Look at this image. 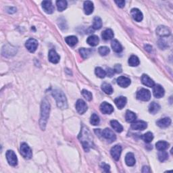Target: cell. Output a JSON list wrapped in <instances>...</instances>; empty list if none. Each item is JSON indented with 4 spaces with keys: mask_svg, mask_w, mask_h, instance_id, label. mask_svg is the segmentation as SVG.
I'll use <instances>...</instances> for the list:
<instances>
[{
    "mask_svg": "<svg viewBox=\"0 0 173 173\" xmlns=\"http://www.w3.org/2000/svg\"><path fill=\"white\" fill-rule=\"evenodd\" d=\"M48 58H49L50 62L53 64H57L59 62L60 57L54 50H51L48 55Z\"/></svg>",
    "mask_w": 173,
    "mask_h": 173,
    "instance_id": "cell-17",
    "label": "cell"
},
{
    "mask_svg": "<svg viewBox=\"0 0 173 173\" xmlns=\"http://www.w3.org/2000/svg\"><path fill=\"white\" fill-rule=\"evenodd\" d=\"M65 41L67 42L69 46L73 47L75 45H77V43H78V39L75 36H68L65 38Z\"/></svg>",
    "mask_w": 173,
    "mask_h": 173,
    "instance_id": "cell-30",
    "label": "cell"
},
{
    "mask_svg": "<svg viewBox=\"0 0 173 173\" xmlns=\"http://www.w3.org/2000/svg\"><path fill=\"white\" fill-rule=\"evenodd\" d=\"M52 95L56 101L57 106L60 109H66L68 108V104L67 98L62 91L55 89L52 91Z\"/></svg>",
    "mask_w": 173,
    "mask_h": 173,
    "instance_id": "cell-3",
    "label": "cell"
},
{
    "mask_svg": "<svg viewBox=\"0 0 173 173\" xmlns=\"http://www.w3.org/2000/svg\"><path fill=\"white\" fill-rule=\"evenodd\" d=\"M101 37H102L103 39L105 41L110 40L114 37V33L112 31V30L108 29L104 30L101 34Z\"/></svg>",
    "mask_w": 173,
    "mask_h": 173,
    "instance_id": "cell-26",
    "label": "cell"
},
{
    "mask_svg": "<svg viewBox=\"0 0 173 173\" xmlns=\"http://www.w3.org/2000/svg\"><path fill=\"white\" fill-rule=\"evenodd\" d=\"M111 46L114 52L116 53H121L123 51V47L118 40H113L111 43Z\"/></svg>",
    "mask_w": 173,
    "mask_h": 173,
    "instance_id": "cell-25",
    "label": "cell"
},
{
    "mask_svg": "<svg viewBox=\"0 0 173 173\" xmlns=\"http://www.w3.org/2000/svg\"><path fill=\"white\" fill-rule=\"evenodd\" d=\"M25 45H26L27 50L30 53H34L37 50V48L38 47V41L36 39L31 38V39H29L27 41Z\"/></svg>",
    "mask_w": 173,
    "mask_h": 173,
    "instance_id": "cell-8",
    "label": "cell"
},
{
    "mask_svg": "<svg viewBox=\"0 0 173 173\" xmlns=\"http://www.w3.org/2000/svg\"><path fill=\"white\" fill-rule=\"evenodd\" d=\"M7 12H8V13H11V14H13V13H14L16 11V9L15 8V7H7Z\"/></svg>",
    "mask_w": 173,
    "mask_h": 173,
    "instance_id": "cell-48",
    "label": "cell"
},
{
    "mask_svg": "<svg viewBox=\"0 0 173 173\" xmlns=\"http://www.w3.org/2000/svg\"><path fill=\"white\" fill-rule=\"evenodd\" d=\"M81 93H82L83 96L87 101H91V100H92V93H91L90 91H89L86 89H83L82 91H81Z\"/></svg>",
    "mask_w": 173,
    "mask_h": 173,
    "instance_id": "cell-42",
    "label": "cell"
},
{
    "mask_svg": "<svg viewBox=\"0 0 173 173\" xmlns=\"http://www.w3.org/2000/svg\"><path fill=\"white\" fill-rule=\"evenodd\" d=\"M122 152V147L119 145H116L114 146L111 149L110 153L112 156L113 157V158L116 160V161H118V160L120 159L121 155Z\"/></svg>",
    "mask_w": 173,
    "mask_h": 173,
    "instance_id": "cell-9",
    "label": "cell"
},
{
    "mask_svg": "<svg viewBox=\"0 0 173 173\" xmlns=\"http://www.w3.org/2000/svg\"><path fill=\"white\" fill-rule=\"evenodd\" d=\"M115 3L117 4L119 7H123L125 6V1H123V0H120V1H115Z\"/></svg>",
    "mask_w": 173,
    "mask_h": 173,
    "instance_id": "cell-45",
    "label": "cell"
},
{
    "mask_svg": "<svg viewBox=\"0 0 173 173\" xmlns=\"http://www.w3.org/2000/svg\"><path fill=\"white\" fill-rule=\"evenodd\" d=\"M131 129L136 131H143L147 127V124L146 122L139 121L137 122H133L131 124Z\"/></svg>",
    "mask_w": 173,
    "mask_h": 173,
    "instance_id": "cell-10",
    "label": "cell"
},
{
    "mask_svg": "<svg viewBox=\"0 0 173 173\" xmlns=\"http://www.w3.org/2000/svg\"><path fill=\"white\" fill-rule=\"evenodd\" d=\"M102 27V20L100 17L95 16L93 19L92 28L95 30L100 29Z\"/></svg>",
    "mask_w": 173,
    "mask_h": 173,
    "instance_id": "cell-29",
    "label": "cell"
},
{
    "mask_svg": "<svg viewBox=\"0 0 173 173\" xmlns=\"http://www.w3.org/2000/svg\"><path fill=\"white\" fill-rule=\"evenodd\" d=\"M117 83L118 85L123 88H126L131 85V81L130 78L125 77H120L117 78Z\"/></svg>",
    "mask_w": 173,
    "mask_h": 173,
    "instance_id": "cell-16",
    "label": "cell"
},
{
    "mask_svg": "<svg viewBox=\"0 0 173 173\" xmlns=\"http://www.w3.org/2000/svg\"><path fill=\"white\" fill-rule=\"evenodd\" d=\"M141 82L144 85L149 87H153L154 86L155 83L154 81L150 78L148 75H143L141 77Z\"/></svg>",
    "mask_w": 173,
    "mask_h": 173,
    "instance_id": "cell-20",
    "label": "cell"
},
{
    "mask_svg": "<svg viewBox=\"0 0 173 173\" xmlns=\"http://www.w3.org/2000/svg\"><path fill=\"white\" fill-rule=\"evenodd\" d=\"M95 73L96 76L99 78H104L106 76V72L104 70H103L102 68L100 67H97L95 68Z\"/></svg>",
    "mask_w": 173,
    "mask_h": 173,
    "instance_id": "cell-39",
    "label": "cell"
},
{
    "mask_svg": "<svg viewBox=\"0 0 173 173\" xmlns=\"http://www.w3.org/2000/svg\"><path fill=\"white\" fill-rule=\"evenodd\" d=\"M141 138L143 139V141L145 142H146V143H150L154 139L153 133H151V132H147V133L144 134L141 137Z\"/></svg>",
    "mask_w": 173,
    "mask_h": 173,
    "instance_id": "cell-37",
    "label": "cell"
},
{
    "mask_svg": "<svg viewBox=\"0 0 173 173\" xmlns=\"http://www.w3.org/2000/svg\"><path fill=\"white\" fill-rule=\"evenodd\" d=\"M157 156H158V159L160 161L162 162L166 161L169 158V154L164 150H163V151H160L159 153L157 154Z\"/></svg>",
    "mask_w": 173,
    "mask_h": 173,
    "instance_id": "cell-38",
    "label": "cell"
},
{
    "mask_svg": "<svg viewBox=\"0 0 173 173\" xmlns=\"http://www.w3.org/2000/svg\"><path fill=\"white\" fill-rule=\"evenodd\" d=\"M114 103L116 105V106L118 107V109H123L124 106H126V98L124 96H121L115 99L114 100Z\"/></svg>",
    "mask_w": 173,
    "mask_h": 173,
    "instance_id": "cell-21",
    "label": "cell"
},
{
    "mask_svg": "<svg viewBox=\"0 0 173 173\" xmlns=\"http://www.w3.org/2000/svg\"><path fill=\"white\" fill-rule=\"evenodd\" d=\"M78 139L82 143L83 148L86 152H89L94 146L93 138L89 130L85 125H83L81 133L78 135Z\"/></svg>",
    "mask_w": 173,
    "mask_h": 173,
    "instance_id": "cell-1",
    "label": "cell"
},
{
    "mask_svg": "<svg viewBox=\"0 0 173 173\" xmlns=\"http://www.w3.org/2000/svg\"><path fill=\"white\" fill-rule=\"evenodd\" d=\"M103 169L104 171L106 172H110V166H109L108 164H104L103 165Z\"/></svg>",
    "mask_w": 173,
    "mask_h": 173,
    "instance_id": "cell-47",
    "label": "cell"
},
{
    "mask_svg": "<svg viewBox=\"0 0 173 173\" xmlns=\"http://www.w3.org/2000/svg\"><path fill=\"white\" fill-rule=\"evenodd\" d=\"M170 124H171V119L168 118V117L162 118L157 121V125L160 126V128H167L168 126L170 125Z\"/></svg>",
    "mask_w": 173,
    "mask_h": 173,
    "instance_id": "cell-22",
    "label": "cell"
},
{
    "mask_svg": "<svg viewBox=\"0 0 173 173\" xmlns=\"http://www.w3.org/2000/svg\"><path fill=\"white\" fill-rule=\"evenodd\" d=\"M20 154L25 159H30L33 156V152L30 147L27 143H23L20 146Z\"/></svg>",
    "mask_w": 173,
    "mask_h": 173,
    "instance_id": "cell-5",
    "label": "cell"
},
{
    "mask_svg": "<svg viewBox=\"0 0 173 173\" xmlns=\"http://www.w3.org/2000/svg\"><path fill=\"white\" fill-rule=\"evenodd\" d=\"M67 1L64 0H60V1H56V6L59 12L64 11L67 7Z\"/></svg>",
    "mask_w": 173,
    "mask_h": 173,
    "instance_id": "cell-35",
    "label": "cell"
},
{
    "mask_svg": "<svg viewBox=\"0 0 173 173\" xmlns=\"http://www.w3.org/2000/svg\"><path fill=\"white\" fill-rule=\"evenodd\" d=\"M126 121L128 122V123H133L136 120L137 118V116L136 114H135L133 112L130 111V110H127L126 112Z\"/></svg>",
    "mask_w": 173,
    "mask_h": 173,
    "instance_id": "cell-32",
    "label": "cell"
},
{
    "mask_svg": "<svg viewBox=\"0 0 173 173\" xmlns=\"http://www.w3.org/2000/svg\"><path fill=\"white\" fill-rule=\"evenodd\" d=\"M6 158L10 165L12 166H16L18 164V158L14 152L12 150H8L6 152Z\"/></svg>",
    "mask_w": 173,
    "mask_h": 173,
    "instance_id": "cell-7",
    "label": "cell"
},
{
    "mask_svg": "<svg viewBox=\"0 0 173 173\" xmlns=\"http://www.w3.org/2000/svg\"><path fill=\"white\" fill-rule=\"evenodd\" d=\"M86 42H87L88 44L91 45V46L95 47L99 44L100 39H99V37L98 36H96V35H91V36L87 38Z\"/></svg>",
    "mask_w": 173,
    "mask_h": 173,
    "instance_id": "cell-23",
    "label": "cell"
},
{
    "mask_svg": "<svg viewBox=\"0 0 173 173\" xmlns=\"http://www.w3.org/2000/svg\"><path fill=\"white\" fill-rule=\"evenodd\" d=\"M156 149L159 151H163V150H166L169 147V143L166 141H160L157 142L156 144Z\"/></svg>",
    "mask_w": 173,
    "mask_h": 173,
    "instance_id": "cell-28",
    "label": "cell"
},
{
    "mask_svg": "<svg viewBox=\"0 0 173 173\" xmlns=\"http://www.w3.org/2000/svg\"><path fill=\"white\" fill-rule=\"evenodd\" d=\"M156 33L161 37H167L170 35V31L168 27L160 26L157 28Z\"/></svg>",
    "mask_w": 173,
    "mask_h": 173,
    "instance_id": "cell-15",
    "label": "cell"
},
{
    "mask_svg": "<svg viewBox=\"0 0 173 173\" xmlns=\"http://www.w3.org/2000/svg\"><path fill=\"white\" fill-rule=\"evenodd\" d=\"M151 172V170H150L149 168L147 167V166H143V169H142V172L143 173H147V172Z\"/></svg>",
    "mask_w": 173,
    "mask_h": 173,
    "instance_id": "cell-49",
    "label": "cell"
},
{
    "mask_svg": "<svg viewBox=\"0 0 173 173\" xmlns=\"http://www.w3.org/2000/svg\"><path fill=\"white\" fill-rule=\"evenodd\" d=\"M114 72H116V73H121L122 72V67L121 64H116L115 67H114Z\"/></svg>",
    "mask_w": 173,
    "mask_h": 173,
    "instance_id": "cell-44",
    "label": "cell"
},
{
    "mask_svg": "<svg viewBox=\"0 0 173 173\" xmlns=\"http://www.w3.org/2000/svg\"><path fill=\"white\" fill-rule=\"evenodd\" d=\"M137 98L141 101H147L151 98V93L146 89H141L137 93Z\"/></svg>",
    "mask_w": 173,
    "mask_h": 173,
    "instance_id": "cell-6",
    "label": "cell"
},
{
    "mask_svg": "<svg viewBox=\"0 0 173 173\" xmlns=\"http://www.w3.org/2000/svg\"><path fill=\"white\" fill-rule=\"evenodd\" d=\"M84 12H85V14L90 15L93 13L94 6L92 1H86L84 2Z\"/></svg>",
    "mask_w": 173,
    "mask_h": 173,
    "instance_id": "cell-18",
    "label": "cell"
},
{
    "mask_svg": "<svg viewBox=\"0 0 173 173\" xmlns=\"http://www.w3.org/2000/svg\"><path fill=\"white\" fill-rule=\"evenodd\" d=\"M158 45L161 49L164 50L168 47V43L164 39V38L162 37V39H160L158 41Z\"/></svg>",
    "mask_w": 173,
    "mask_h": 173,
    "instance_id": "cell-43",
    "label": "cell"
},
{
    "mask_svg": "<svg viewBox=\"0 0 173 173\" xmlns=\"http://www.w3.org/2000/svg\"><path fill=\"white\" fill-rule=\"evenodd\" d=\"M106 75H108L110 77H112L114 74V70L111 69V68H108V69H107V71H106Z\"/></svg>",
    "mask_w": 173,
    "mask_h": 173,
    "instance_id": "cell-46",
    "label": "cell"
},
{
    "mask_svg": "<svg viewBox=\"0 0 173 173\" xmlns=\"http://www.w3.org/2000/svg\"><path fill=\"white\" fill-rule=\"evenodd\" d=\"M164 89L161 85H154L153 86V94L155 98H161L164 95Z\"/></svg>",
    "mask_w": 173,
    "mask_h": 173,
    "instance_id": "cell-11",
    "label": "cell"
},
{
    "mask_svg": "<svg viewBox=\"0 0 173 173\" xmlns=\"http://www.w3.org/2000/svg\"><path fill=\"white\" fill-rule=\"evenodd\" d=\"M152 47L151 46V45H147L145 46V50H146V51H147L148 52H150L152 51Z\"/></svg>",
    "mask_w": 173,
    "mask_h": 173,
    "instance_id": "cell-50",
    "label": "cell"
},
{
    "mask_svg": "<svg viewBox=\"0 0 173 173\" xmlns=\"http://www.w3.org/2000/svg\"><path fill=\"white\" fill-rule=\"evenodd\" d=\"M76 109L80 114H83L87 110V106L83 100H78L76 103Z\"/></svg>",
    "mask_w": 173,
    "mask_h": 173,
    "instance_id": "cell-12",
    "label": "cell"
},
{
    "mask_svg": "<svg viewBox=\"0 0 173 173\" xmlns=\"http://www.w3.org/2000/svg\"><path fill=\"white\" fill-rule=\"evenodd\" d=\"M101 135L107 140L108 143H112L116 139V135L110 129H105L101 132Z\"/></svg>",
    "mask_w": 173,
    "mask_h": 173,
    "instance_id": "cell-4",
    "label": "cell"
},
{
    "mask_svg": "<svg viewBox=\"0 0 173 173\" xmlns=\"http://www.w3.org/2000/svg\"><path fill=\"white\" fill-rule=\"evenodd\" d=\"M131 15L135 20H136L137 22H141L143 20V14L142 12L140 11L139 9L137 8H133L131 10Z\"/></svg>",
    "mask_w": 173,
    "mask_h": 173,
    "instance_id": "cell-19",
    "label": "cell"
},
{
    "mask_svg": "<svg viewBox=\"0 0 173 173\" xmlns=\"http://www.w3.org/2000/svg\"><path fill=\"white\" fill-rule=\"evenodd\" d=\"M91 52H92L91 50L86 49V48H81L79 50L81 56H82L84 59H86V58H89V56L91 55Z\"/></svg>",
    "mask_w": 173,
    "mask_h": 173,
    "instance_id": "cell-36",
    "label": "cell"
},
{
    "mask_svg": "<svg viewBox=\"0 0 173 173\" xmlns=\"http://www.w3.org/2000/svg\"><path fill=\"white\" fill-rule=\"evenodd\" d=\"M42 7L47 14H52L55 10V7L51 1H43L42 2Z\"/></svg>",
    "mask_w": 173,
    "mask_h": 173,
    "instance_id": "cell-13",
    "label": "cell"
},
{
    "mask_svg": "<svg viewBox=\"0 0 173 173\" xmlns=\"http://www.w3.org/2000/svg\"><path fill=\"white\" fill-rule=\"evenodd\" d=\"M100 117H99L96 114H93L92 116L91 117V120H90V123L91 124H93L94 126L98 125L100 124Z\"/></svg>",
    "mask_w": 173,
    "mask_h": 173,
    "instance_id": "cell-40",
    "label": "cell"
},
{
    "mask_svg": "<svg viewBox=\"0 0 173 173\" xmlns=\"http://www.w3.org/2000/svg\"><path fill=\"white\" fill-rule=\"evenodd\" d=\"M160 110V106L158 104L152 102L149 106V112L152 114H156Z\"/></svg>",
    "mask_w": 173,
    "mask_h": 173,
    "instance_id": "cell-31",
    "label": "cell"
},
{
    "mask_svg": "<svg viewBox=\"0 0 173 173\" xmlns=\"http://www.w3.org/2000/svg\"><path fill=\"white\" fill-rule=\"evenodd\" d=\"M50 111V104L47 100L43 101L41 104V118H40V126L42 130H45V126H46L47 122L49 118Z\"/></svg>",
    "mask_w": 173,
    "mask_h": 173,
    "instance_id": "cell-2",
    "label": "cell"
},
{
    "mask_svg": "<svg viewBox=\"0 0 173 173\" xmlns=\"http://www.w3.org/2000/svg\"><path fill=\"white\" fill-rule=\"evenodd\" d=\"M110 124L114 131H116L118 133H121L123 131V127L121 124L118 123L117 121L112 120L110 121Z\"/></svg>",
    "mask_w": 173,
    "mask_h": 173,
    "instance_id": "cell-27",
    "label": "cell"
},
{
    "mask_svg": "<svg viewBox=\"0 0 173 173\" xmlns=\"http://www.w3.org/2000/svg\"><path fill=\"white\" fill-rule=\"evenodd\" d=\"M125 162L127 166H133L135 164V159L133 153H128L126 155L125 157Z\"/></svg>",
    "mask_w": 173,
    "mask_h": 173,
    "instance_id": "cell-24",
    "label": "cell"
},
{
    "mask_svg": "<svg viewBox=\"0 0 173 173\" xmlns=\"http://www.w3.org/2000/svg\"><path fill=\"white\" fill-rule=\"evenodd\" d=\"M140 64V61L139 58L136 56V55H131L129 59V64L131 67H137Z\"/></svg>",
    "mask_w": 173,
    "mask_h": 173,
    "instance_id": "cell-34",
    "label": "cell"
},
{
    "mask_svg": "<svg viewBox=\"0 0 173 173\" xmlns=\"http://www.w3.org/2000/svg\"><path fill=\"white\" fill-rule=\"evenodd\" d=\"M101 89L103 90L104 92H105L106 94H108V95H111L114 91L112 86H111L110 84L107 83H104L102 84V85H101Z\"/></svg>",
    "mask_w": 173,
    "mask_h": 173,
    "instance_id": "cell-33",
    "label": "cell"
},
{
    "mask_svg": "<svg viewBox=\"0 0 173 173\" xmlns=\"http://www.w3.org/2000/svg\"><path fill=\"white\" fill-rule=\"evenodd\" d=\"M100 110L104 114H110L114 112V108L110 104L103 102L100 106Z\"/></svg>",
    "mask_w": 173,
    "mask_h": 173,
    "instance_id": "cell-14",
    "label": "cell"
},
{
    "mask_svg": "<svg viewBox=\"0 0 173 173\" xmlns=\"http://www.w3.org/2000/svg\"><path fill=\"white\" fill-rule=\"evenodd\" d=\"M98 52L101 55H103V56H104V55H108V53H110V49L106 46H102L99 48Z\"/></svg>",
    "mask_w": 173,
    "mask_h": 173,
    "instance_id": "cell-41",
    "label": "cell"
}]
</instances>
